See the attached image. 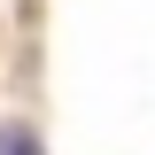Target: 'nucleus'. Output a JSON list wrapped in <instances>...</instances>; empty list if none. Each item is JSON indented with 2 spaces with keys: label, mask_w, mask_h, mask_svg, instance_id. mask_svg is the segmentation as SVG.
<instances>
[{
  "label": "nucleus",
  "mask_w": 155,
  "mask_h": 155,
  "mask_svg": "<svg viewBox=\"0 0 155 155\" xmlns=\"http://www.w3.org/2000/svg\"><path fill=\"white\" fill-rule=\"evenodd\" d=\"M0 155H47V147H39L23 124H0Z\"/></svg>",
  "instance_id": "1"
}]
</instances>
